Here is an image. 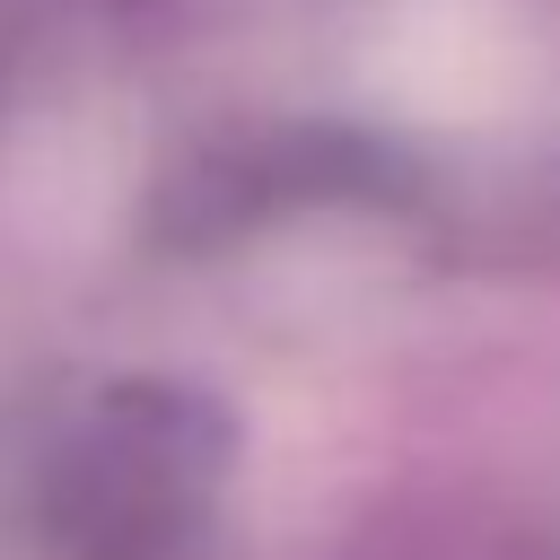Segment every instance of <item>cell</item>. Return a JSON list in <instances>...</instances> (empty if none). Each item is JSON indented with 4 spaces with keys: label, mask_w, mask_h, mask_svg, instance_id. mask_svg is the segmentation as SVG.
Segmentation results:
<instances>
[{
    "label": "cell",
    "mask_w": 560,
    "mask_h": 560,
    "mask_svg": "<svg viewBox=\"0 0 560 560\" xmlns=\"http://www.w3.org/2000/svg\"><path fill=\"white\" fill-rule=\"evenodd\" d=\"M376 88L438 131L499 122L525 88V35L499 0H402L376 35Z\"/></svg>",
    "instance_id": "obj_1"
}]
</instances>
